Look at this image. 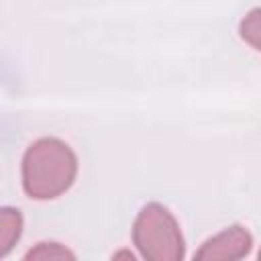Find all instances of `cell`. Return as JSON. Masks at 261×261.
I'll list each match as a JSON object with an SVG mask.
<instances>
[{
    "mask_svg": "<svg viewBox=\"0 0 261 261\" xmlns=\"http://www.w3.org/2000/svg\"><path fill=\"white\" fill-rule=\"evenodd\" d=\"M77 159L59 139H41L22 159V186L31 198L49 200L69 190L75 179Z\"/></svg>",
    "mask_w": 261,
    "mask_h": 261,
    "instance_id": "6da1fadb",
    "label": "cell"
},
{
    "mask_svg": "<svg viewBox=\"0 0 261 261\" xmlns=\"http://www.w3.org/2000/svg\"><path fill=\"white\" fill-rule=\"evenodd\" d=\"M251 249V234L243 226H230L208 239L196 259H239Z\"/></svg>",
    "mask_w": 261,
    "mask_h": 261,
    "instance_id": "3957f363",
    "label": "cell"
},
{
    "mask_svg": "<svg viewBox=\"0 0 261 261\" xmlns=\"http://www.w3.org/2000/svg\"><path fill=\"white\" fill-rule=\"evenodd\" d=\"M63 257H73V253L61 247L59 243H39L35 249L27 253V259H63Z\"/></svg>",
    "mask_w": 261,
    "mask_h": 261,
    "instance_id": "5b68a950",
    "label": "cell"
},
{
    "mask_svg": "<svg viewBox=\"0 0 261 261\" xmlns=\"http://www.w3.org/2000/svg\"><path fill=\"white\" fill-rule=\"evenodd\" d=\"M133 239L145 259L175 261L184 257V237L179 226L161 204H147L139 212Z\"/></svg>",
    "mask_w": 261,
    "mask_h": 261,
    "instance_id": "7a4b0ae2",
    "label": "cell"
},
{
    "mask_svg": "<svg viewBox=\"0 0 261 261\" xmlns=\"http://www.w3.org/2000/svg\"><path fill=\"white\" fill-rule=\"evenodd\" d=\"M22 230V216L14 208H0V257H4Z\"/></svg>",
    "mask_w": 261,
    "mask_h": 261,
    "instance_id": "277c9868",
    "label": "cell"
},
{
    "mask_svg": "<svg viewBox=\"0 0 261 261\" xmlns=\"http://www.w3.org/2000/svg\"><path fill=\"white\" fill-rule=\"evenodd\" d=\"M243 29H247V31H251V41H253V47H257V33H259V24H257V10H253L249 16H247V20L243 22Z\"/></svg>",
    "mask_w": 261,
    "mask_h": 261,
    "instance_id": "8992f818",
    "label": "cell"
}]
</instances>
